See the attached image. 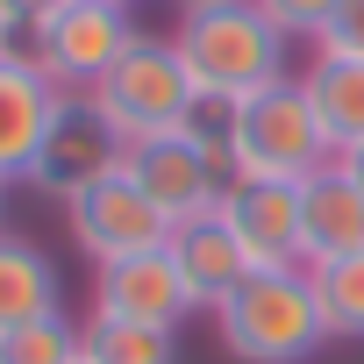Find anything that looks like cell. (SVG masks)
<instances>
[{
	"label": "cell",
	"instance_id": "1",
	"mask_svg": "<svg viewBox=\"0 0 364 364\" xmlns=\"http://www.w3.org/2000/svg\"><path fill=\"white\" fill-rule=\"evenodd\" d=\"M178 58H186L200 100H250L286 79V36L264 22L257 0H215V8H186L171 29Z\"/></svg>",
	"mask_w": 364,
	"mask_h": 364
},
{
	"label": "cell",
	"instance_id": "2",
	"mask_svg": "<svg viewBox=\"0 0 364 364\" xmlns=\"http://www.w3.org/2000/svg\"><path fill=\"white\" fill-rule=\"evenodd\" d=\"M215 328H222V350L236 364H307L328 343L314 286H307V264L300 272H250L215 307Z\"/></svg>",
	"mask_w": 364,
	"mask_h": 364
},
{
	"label": "cell",
	"instance_id": "3",
	"mask_svg": "<svg viewBox=\"0 0 364 364\" xmlns=\"http://www.w3.org/2000/svg\"><path fill=\"white\" fill-rule=\"evenodd\" d=\"M321 164H336L300 79H279L250 100L229 107V178H279V186H300Z\"/></svg>",
	"mask_w": 364,
	"mask_h": 364
},
{
	"label": "cell",
	"instance_id": "4",
	"mask_svg": "<svg viewBox=\"0 0 364 364\" xmlns=\"http://www.w3.org/2000/svg\"><path fill=\"white\" fill-rule=\"evenodd\" d=\"M86 100L107 114V129L122 143H150V136H171V129L193 122L200 86H193V72H186V58H178L171 36H136Z\"/></svg>",
	"mask_w": 364,
	"mask_h": 364
},
{
	"label": "cell",
	"instance_id": "5",
	"mask_svg": "<svg viewBox=\"0 0 364 364\" xmlns=\"http://www.w3.org/2000/svg\"><path fill=\"white\" fill-rule=\"evenodd\" d=\"M143 29L129 22V8H114V0H65L50 22H36L29 36H15V58H29L58 93H93L107 79V65Z\"/></svg>",
	"mask_w": 364,
	"mask_h": 364
},
{
	"label": "cell",
	"instance_id": "6",
	"mask_svg": "<svg viewBox=\"0 0 364 364\" xmlns=\"http://www.w3.org/2000/svg\"><path fill=\"white\" fill-rule=\"evenodd\" d=\"M122 171L150 193V208H157L171 229L193 222V215H215L222 193H229V157H222L208 136H193V129H171V136L129 143Z\"/></svg>",
	"mask_w": 364,
	"mask_h": 364
},
{
	"label": "cell",
	"instance_id": "7",
	"mask_svg": "<svg viewBox=\"0 0 364 364\" xmlns=\"http://www.w3.org/2000/svg\"><path fill=\"white\" fill-rule=\"evenodd\" d=\"M65 222H72V243L93 257V272L171 243V222L150 208V193L136 186L129 171H107V178H93L79 200H65Z\"/></svg>",
	"mask_w": 364,
	"mask_h": 364
},
{
	"label": "cell",
	"instance_id": "8",
	"mask_svg": "<svg viewBox=\"0 0 364 364\" xmlns=\"http://www.w3.org/2000/svg\"><path fill=\"white\" fill-rule=\"evenodd\" d=\"M122 157H129V143L107 129V114L86 93H65V107H58V122H50L36 164H29V186L50 193V200H79L93 178L122 171Z\"/></svg>",
	"mask_w": 364,
	"mask_h": 364
},
{
	"label": "cell",
	"instance_id": "9",
	"mask_svg": "<svg viewBox=\"0 0 364 364\" xmlns=\"http://www.w3.org/2000/svg\"><path fill=\"white\" fill-rule=\"evenodd\" d=\"M93 314L136 321V328H171L178 336L186 314H200V307H193L186 279H178L171 250H143V257H122V264H100L93 272Z\"/></svg>",
	"mask_w": 364,
	"mask_h": 364
},
{
	"label": "cell",
	"instance_id": "10",
	"mask_svg": "<svg viewBox=\"0 0 364 364\" xmlns=\"http://www.w3.org/2000/svg\"><path fill=\"white\" fill-rule=\"evenodd\" d=\"M222 222L236 229L243 257L257 272H300V186L279 178H229Z\"/></svg>",
	"mask_w": 364,
	"mask_h": 364
},
{
	"label": "cell",
	"instance_id": "11",
	"mask_svg": "<svg viewBox=\"0 0 364 364\" xmlns=\"http://www.w3.org/2000/svg\"><path fill=\"white\" fill-rule=\"evenodd\" d=\"M58 107H65V93L29 58H0V186H8V178H29Z\"/></svg>",
	"mask_w": 364,
	"mask_h": 364
},
{
	"label": "cell",
	"instance_id": "12",
	"mask_svg": "<svg viewBox=\"0 0 364 364\" xmlns=\"http://www.w3.org/2000/svg\"><path fill=\"white\" fill-rule=\"evenodd\" d=\"M164 250H171L178 279H186L193 307H208V314H215V307H222V300H229V293H236V286H243V279L257 272V264L243 257L236 229L222 222V208H215V215H193V222H178Z\"/></svg>",
	"mask_w": 364,
	"mask_h": 364
},
{
	"label": "cell",
	"instance_id": "13",
	"mask_svg": "<svg viewBox=\"0 0 364 364\" xmlns=\"http://www.w3.org/2000/svg\"><path fill=\"white\" fill-rule=\"evenodd\" d=\"M364 250V193L343 164H321L300 178V264H336Z\"/></svg>",
	"mask_w": 364,
	"mask_h": 364
},
{
	"label": "cell",
	"instance_id": "14",
	"mask_svg": "<svg viewBox=\"0 0 364 364\" xmlns=\"http://www.w3.org/2000/svg\"><path fill=\"white\" fill-rule=\"evenodd\" d=\"M300 93H307V107H314V122H321V136H328L336 157L364 143V58L321 50V58L300 72Z\"/></svg>",
	"mask_w": 364,
	"mask_h": 364
},
{
	"label": "cell",
	"instance_id": "15",
	"mask_svg": "<svg viewBox=\"0 0 364 364\" xmlns=\"http://www.w3.org/2000/svg\"><path fill=\"white\" fill-rule=\"evenodd\" d=\"M43 314H65V279L58 264L15 236V229H0V328H22V321H43Z\"/></svg>",
	"mask_w": 364,
	"mask_h": 364
},
{
	"label": "cell",
	"instance_id": "16",
	"mask_svg": "<svg viewBox=\"0 0 364 364\" xmlns=\"http://www.w3.org/2000/svg\"><path fill=\"white\" fill-rule=\"evenodd\" d=\"M307 286H314L328 343H364V250L336 264H307Z\"/></svg>",
	"mask_w": 364,
	"mask_h": 364
},
{
	"label": "cell",
	"instance_id": "17",
	"mask_svg": "<svg viewBox=\"0 0 364 364\" xmlns=\"http://www.w3.org/2000/svg\"><path fill=\"white\" fill-rule=\"evenodd\" d=\"M79 350H86V364H178L171 328H136V321H107V314H86Z\"/></svg>",
	"mask_w": 364,
	"mask_h": 364
},
{
	"label": "cell",
	"instance_id": "18",
	"mask_svg": "<svg viewBox=\"0 0 364 364\" xmlns=\"http://www.w3.org/2000/svg\"><path fill=\"white\" fill-rule=\"evenodd\" d=\"M0 364H86L79 321L43 314V321H22V328H0Z\"/></svg>",
	"mask_w": 364,
	"mask_h": 364
},
{
	"label": "cell",
	"instance_id": "19",
	"mask_svg": "<svg viewBox=\"0 0 364 364\" xmlns=\"http://www.w3.org/2000/svg\"><path fill=\"white\" fill-rule=\"evenodd\" d=\"M257 8H264V22L293 43V36H321V29H328L336 0H257Z\"/></svg>",
	"mask_w": 364,
	"mask_h": 364
},
{
	"label": "cell",
	"instance_id": "20",
	"mask_svg": "<svg viewBox=\"0 0 364 364\" xmlns=\"http://www.w3.org/2000/svg\"><path fill=\"white\" fill-rule=\"evenodd\" d=\"M314 43L336 50V58H364V0H336V15H328V29Z\"/></svg>",
	"mask_w": 364,
	"mask_h": 364
},
{
	"label": "cell",
	"instance_id": "21",
	"mask_svg": "<svg viewBox=\"0 0 364 364\" xmlns=\"http://www.w3.org/2000/svg\"><path fill=\"white\" fill-rule=\"evenodd\" d=\"M58 8H65V0H0V15H8V22H15V36H29L36 22H50Z\"/></svg>",
	"mask_w": 364,
	"mask_h": 364
},
{
	"label": "cell",
	"instance_id": "22",
	"mask_svg": "<svg viewBox=\"0 0 364 364\" xmlns=\"http://www.w3.org/2000/svg\"><path fill=\"white\" fill-rule=\"evenodd\" d=\"M336 164H343V171H350V186H357V193H364V143H357V150H343V157H336Z\"/></svg>",
	"mask_w": 364,
	"mask_h": 364
},
{
	"label": "cell",
	"instance_id": "23",
	"mask_svg": "<svg viewBox=\"0 0 364 364\" xmlns=\"http://www.w3.org/2000/svg\"><path fill=\"white\" fill-rule=\"evenodd\" d=\"M0 58H15V22L0 15Z\"/></svg>",
	"mask_w": 364,
	"mask_h": 364
},
{
	"label": "cell",
	"instance_id": "24",
	"mask_svg": "<svg viewBox=\"0 0 364 364\" xmlns=\"http://www.w3.org/2000/svg\"><path fill=\"white\" fill-rule=\"evenodd\" d=\"M186 8H215V0H178V15H186Z\"/></svg>",
	"mask_w": 364,
	"mask_h": 364
},
{
	"label": "cell",
	"instance_id": "25",
	"mask_svg": "<svg viewBox=\"0 0 364 364\" xmlns=\"http://www.w3.org/2000/svg\"><path fill=\"white\" fill-rule=\"evenodd\" d=\"M0 229H8V186H0Z\"/></svg>",
	"mask_w": 364,
	"mask_h": 364
},
{
	"label": "cell",
	"instance_id": "26",
	"mask_svg": "<svg viewBox=\"0 0 364 364\" xmlns=\"http://www.w3.org/2000/svg\"><path fill=\"white\" fill-rule=\"evenodd\" d=\"M114 8H129V0H114Z\"/></svg>",
	"mask_w": 364,
	"mask_h": 364
}]
</instances>
